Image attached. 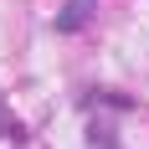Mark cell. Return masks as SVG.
<instances>
[{"mask_svg": "<svg viewBox=\"0 0 149 149\" xmlns=\"http://www.w3.org/2000/svg\"><path fill=\"white\" fill-rule=\"evenodd\" d=\"M88 144H93V149H118V139H113L108 123H93V129H88Z\"/></svg>", "mask_w": 149, "mask_h": 149, "instance_id": "3957f363", "label": "cell"}, {"mask_svg": "<svg viewBox=\"0 0 149 149\" xmlns=\"http://www.w3.org/2000/svg\"><path fill=\"white\" fill-rule=\"evenodd\" d=\"M0 139H5V144H26V123L5 113V98H0Z\"/></svg>", "mask_w": 149, "mask_h": 149, "instance_id": "7a4b0ae2", "label": "cell"}, {"mask_svg": "<svg viewBox=\"0 0 149 149\" xmlns=\"http://www.w3.org/2000/svg\"><path fill=\"white\" fill-rule=\"evenodd\" d=\"M93 10H98V0H67V5L57 10V31H62V36L82 31V26L93 21Z\"/></svg>", "mask_w": 149, "mask_h": 149, "instance_id": "6da1fadb", "label": "cell"}]
</instances>
